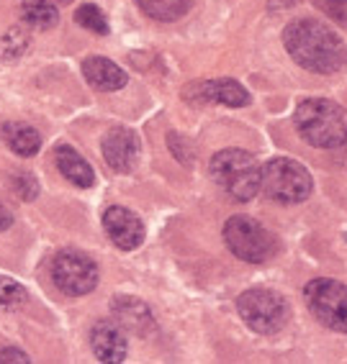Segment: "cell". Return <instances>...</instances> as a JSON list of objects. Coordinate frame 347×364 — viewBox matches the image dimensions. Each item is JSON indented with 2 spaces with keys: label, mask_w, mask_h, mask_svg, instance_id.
Returning a JSON list of instances; mask_svg holds the SVG:
<instances>
[{
  "label": "cell",
  "mask_w": 347,
  "mask_h": 364,
  "mask_svg": "<svg viewBox=\"0 0 347 364\" xmlns=\"http://www.w3.org/2000/svg\"><path fill=\"white\" fill-rule=\"evenodd\" d=\"M0 136H3V141L21 156H33L41 146L39 131L29 124H16V121L14 124H6L0 129Z\"/></svg>",
  "instance_id": "obj_15"
},
{
  "label": "cell",
  "mask_w": 347,
  "mask_h": 364,
  "mask_svg": "<svg viewBox=\"0 0 347 364\" xmlns=\"http://www.w3.org/2000/svg\"><path fill=\"white\" fill-rule=\"evenodd\" d=\"M54 162H57L59 172L73 182V185H78V188H90L93 182H95L93 167L73 149V146H67V144H62V146L54 149Z\"/></svg>",
  "instance_id": "obj_14"
},
{
  "label": "cell",
  "mask_w": 347,
  "mask_h": 364,
  "mask_svg": "<svg viewBox=\"0 0 347 364\" xmlns=\"http://www.w3.org/2000/svg\"><path fill=\"white\" fill-rule=\"evenodd\" d=\"M26 287L6 277V274H0V311H16L26 303Z\"/></svg>",
  "instance_id": "obj_19"
},
{
  "label": "cell",
  "mask_w": 347,
  "mask_h": 364,
  "mask_svg": "<svg viewBox=\"0 0 347 364\" xmlns=\"http://www.w3.org/2000/svg\"><path fill=\"white\" fill-rule=\"evenodd\" d=\"M21 16L31 28H54L59 23V11L49 0H21Z\"/></svg>",
  "instance_id": "obj_17"
},
{
  "label": "cell",
  "mask_w": 347,
  "mask_h": 364,
  "mask_svg": "<svg viewBox=\"0 0 347 364\" xmlns=\"http://www.w3.org/2000/svg\"><path fill=\"white\" fill-rule=\"evenodd\" d=\"M262 190L270 200L283 205L304 203L311 196V175L301 162L289 156H275L262 167Z\"/></svg>",
  "instance_id": "obj_4"
},
{
  "label": "cell",
  "mask_w": 347,
  "mask_h": 364,
  "mask_svg": "<svg viewBox=\"0 0 347 364\" xmlns=\"http://www.w3.org/2000/svg\"><path fill=\"white\" fill-rule=\"evenodd\" d=\"M11 223H14V215H11V210L0 203V231H6V228H11Z\"/></svg>",
  "instance_id": "obj_25"
},
{
  "label": "cell",
  "mask_w": 347,
  "mask_h": 364,
  "mask_svg": "<svg viewBox=\"0 0 347 364\" xmlns=\"http://www.w3.org/2000/svg\"><path fill=\"white\" fill-rule=\"evenodd\" d=\"M100 151L108 167L116 172H131L139 159V141L134 131L129 129H111L100 141Z\"/></svg>",
  "instance_id": "obj_11"
},
{
  "label": "cell",
  "mask_w": 347,
  "mask_h": 364,
  "mask_svg": "<svg viewBox=\"0 0 347 364\" xmlns=\"http://www.w3.org/2000/svg\"><path fill=\"white\" fill-rule=\"evenodd\" d=\"M83 72L86 80L95 87V90H121L126 85V72L105 57H88L83 62Z\"/></svg>",
  "instance_id": "obj_13"
},
{
  "label": "cell",
  "mask_w": 347,
  "mask_h": 364,
  "mask_svg": "<svg viewBox=\"0 0 347 364\" xmlns=\"http://www.w3.org/2000/svg\"><path fill=\"white\" fill-rule=\"evenodd\" d=\"M29 44V36L24 33V28H11V31L6 33V39H3V57L6 59H16L24 54V49H26Z\"/></svg>",
  "instance_id": "obj_21"
},
{
  "label": "cell",
  "mask_w": 347,
  "mask_h": 364,
  "mask_svg": "<svg viewBox=\"0 0 347 364\" xmlns=\"http://www.w3.org/2000/svg\"><path fill=\"white\" fill-rule=\"evenodd\" d=\"M137 6L145 11V16H150L152 21L160 23H170V21L183 18L190 11L193 0H137Z\"/></svg>",
  "instance_id": "obj_18"
},
{
  "label": "cell",
  "mask_w": 347,
  "mask_h": 364,
  "mask_svg": "<svg viewBox=\"0 0 347 364\" xmlns=\"http://www.w3.org/2000/svg\"><path fill=\"white\" fill-rule=\"evenodd\" d=\"M314 6L324 11L332 21L347 26V0H314Z\"/></svg>",
  "instance_id": "obj_22"
},
{
  "label": "cell",
  "mask_w": 347,
  "mask_h": 364,
  "mask_svg": "<svg viewBox=\"0 0 347 364\" xmlns=\"http://www.w3.org/2000/svg\"><path fill=\"white\" fill-rule=\"evenodd\" d=\"M75 21H78L83 28H88V31H93V33H100V36H105V33L111 31L108 18H105V16L100 14V8H95V6H83L78 14H75Z\"/></svg>",
  "instance_id": "obj_20"
},
{
  "label": "cell",
  "mask_w": 347,
  "mask_h": 364,
  "mask_svg": "<svg viewBox=\"0 0 347 364\" xmlns=\"http://www.w3.org/2000/svg\"><path fill=\"white\" fill-rule=\"evenodd\" d=\"M296 129L311 146L337 149L347 144V113L327 98H309L296 108Z\"/></svg>",
  "instance_id": "obj_2"
},
{
  "label": "cell",
  "mask_w": 347,
  "mask_h": 364,
  "mask_svg": "<svg viewBox=\"0 0 347 364\" xmlns=\"http://www.w3.org/2000/svg\"><path fill=\"white\" fill-rule=\"evenodd\" d=\"M103 228L108 239L113 241V247L131 252L145 241V223L139 221V215L129 208L121 205H111L103 213Z\"/></svg>",
  "instance_id": "obj_9"
},
{
  "label": "cell",
  "mask_w": 347,
  "mask_h": 364,
  "mask_svg": "<svg viewBox=\"0 0 347 364\" xmlns=\"http://www.w3.org/2000/svg\"><path fill=\"white\" fill-rule=\"evenodd\" d=\"M237 311L244 323L257 333H278L289 323V306L273 290L255 287L237 298Z\"/></svg>",
  "instance_id": "obj_6"
},
{
  "label": "cell",
  "mask_w": 347,
  "mask_h": 364,
  "mask_svg": "<svg viewBox=\"0 0 347 364\" xmlns=\"http://www.w3.org/2000/svg\"><path fill=\"white\" fill-rule=\"evenodd\" d=\"M57 3H73V0H57Z\"/></svg>",
  "instance_id": "obj_26"
},
{
  "label": "cell",
  "mask_w": 347,
  "mask_h": 364,
  "mask_svg": "<svg viewBox=\"0 0 347 364\" xmlns=\"http://www.w3.org/2000/svg\"><path fill=\"white\" fill-rule=\"evenodd\" d=\"M185 98L190 103H224L232 108H242L249 103V92L234 80H214V82L190 85Z\"/></svg>",
  "instance_id": "obj_12"
},
{
  "label": "cell",
  "mask_w": 347,
  "mask_h": 364,
  "mask_svg": "<svg viewBox=\"0 0 347 364\" xmlns=\"http://www.w3.org/2000/svg\"><path fill=\"white\" fill-rule=\"evenodd\" d=\"M211 177L234 200L247 203L262 190V169L244 149H224L211 159Z\"/></svg>",
  "instance_id": "obj_3"
},
{
  "label": "cell",
  "mask_w": 347,
  "mask_h": 364,
  "mask_svg": "<svg viewBox=\"0 0 347 364\" xmlns=\"http://www.w3.org/2000/svg\"><path fill=\"white\" fill-rule=\"evenodd\" d=\"M306 306L321 326L347 333V285L337 280H311L304 290Z\"/></svg>",
  "instance_id": "obj_7"
},
{
  "label": "cell",
  "mask_w": 347,
  "mask_h": 364,
  "mask_svg": "<svg viewBox=\"0 0 347 364\" xmlns=\"http://www.w3.org/2000/svg\"><path fill=\"white\" fill-rule=\"evenodd\" d=\"M286 52L296 65L316 75H332L347 65V46L329 26L314 18H299L283 31Z\"/></svg>",
  "instance_id": "obj_1"
},
{
  "label": "cell",
  "mask_w": 347,
  "mask_h": 364,
  "mask_svg": "<svg viewBox=\"0 0 347 364\" xmlns=\"http://www.w3.org/2000/svg\"><path fill=\"white\" fill-rule=\"evenodd\" d=\"M52 282L70 298H80L95 290L98 285V267L83 252L65 249L52 259Z\"/></svg>",
  "instance_id": "obj_8"
},
{
  "label": "cell",
  "mask_w": 347,
  "mask_h": 364,
  "mask_svg": "<svg viewBox=\"0 0 347 364\" xmlns=\"http://www.w3.org/2000/svg\"><path fill=\"white\" fill-rule=\"evenodd\" d=\"M14 188L24 200H33V198L39 196V182L33 180L29 172H19V175H14Z\"/></svg>",
  "instance_id": "obj_23"
},
{
  "label": "cell",
  "mask_w": 347,
  "mask_h": 364,
  "mask_svg": "<svg viewBox=\"0 0 347 364\" xmlns=\"http://www.w3.org/2000/svg\"><path fill=\"white\" fill-rule=\"evenodd\" d=\"M29 364L31 359L24 354V351H19V349H3L0 351V364Z\"/></svg>",
  "instance_id": "obj_24"
},
{
  "label": "cell",
  "mask_w": 347,
  "mask_h": 364,
  "mask_svg": "<svg viewBox=\"0 0 347 364\" xmlns=\"http://www.w3.org/2000/svg\"><path fill=\"white\" fill-rule=\"evenodd\" d=\"M90 349L95 359L103 364H121L129 351V341L121 323L113 321H98L90 328Z\"/></svg>",
  "instance_id": "obj_10"
},
{
  "label": "cell",
  "mask_w": 347,
  "mask_h": 364,
  "mask_svg": "<svg viewBox=\"0 0 347 364\" xmlns=\"http://www.w3.org/2000/svg\"><path fill=\"white\" fill-rule=\"evenodd\" d=\"M224 241L234 257L249 264H262L275 254V239L268 228L249 215H234L224 226Z\"/></svg>",
  "instance_id": "obj_5"
},
{
  "label": "cell",
  "mask_w": 347,
  "mask_h": 364,
  "mask_svg": "<svg viewBox=\"0 0 347 364\" xmlns=\"http://www.w3.org/2000/svg\"><path fill=\"white\" fill-rule=\"evenodd\" d=\"M113 313L121 326H129L131 331L142 333L145 326H152V313L150 308L142 303V300L131 298V295H121V298L113 300Z\"/></svg>",
  "instance_id": "obj_16"
}]
</instances>
